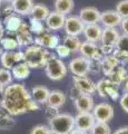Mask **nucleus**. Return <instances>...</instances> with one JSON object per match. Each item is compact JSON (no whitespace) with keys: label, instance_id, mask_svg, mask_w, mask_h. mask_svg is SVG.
Listing matches in <instances>:
<instances>
[{"label":"nucleus","instance_id":"20","mask_svg":"<svg viewBox=\"0 0 128 134\" xmlns=\"http://www.w3.org/2000/svg\"><path fill=\"white\" fill-rule=\"evenodd\" d=\"M119 36L120 35L118 34L116 28H105V29H102L101 37H100L101 45H110V46H114L115 47V45H116Z\"/></svg>","mask_w":128,"mask_h":134},{"label":"nucleus","instance_id":"40","mask_svg":"<svg viewBox=\"0 0 128 134\" xmlns=\"http://www.w3.org/2000/svg\"><path fill=\"white\" fill-rule=\"evenodd\" d=\"M56 49V53L60 58H66L70 55V50L66 47V46L63 44V45H58L57 47L55 48Z\"/></svg>","mask_w":128,"mask_h":134},{"label":"nucleus","instance_id":"12","mask_svg":"<svg viewBox=\"0 0 128 134\" xmlns=\"http://www.w3.org/2000/svg\"><path fill=\"white\" fill-rule=\"evenodd\" d=\"M123 18L117 14L116 10H106L100 14V21L105 28H116L121 23Z\"/></svg>","mask_w":128,"mask_h":134},{"label":"nucleus","instance_id":"18","mask_svg":"<svg viewBox=\"0 0 128 134\" xmlns=\"http://www.w3.org/2000/svg\"><path fill=\"white\" fill-rule=\"evenodd\" d=\"M34 1L32 0H12L11 8L15 12L22 16L30 15V11L34 7Z\"/></svg>","mask_w":128,"mask_h":134},{"label":"nucleus","instance_id":"33","mask_svg":"<svg viewBox=\"0 0 128 134\" xmlns=\"http://www.w3.org/2000/svg\"><path fill=\"white\" fill-rule=\"evenodd\" d=\"M0 45L2 46V48L6 50V52H14V50L19 47L17 40L15 38H11V37H3V38L0 40Z\"/></svg>","mask_w":128,"mask_h":134},{"label":"nucleus","instance_id":"31","mask_svg":"<svg viewBox=\"0 0 128 134\" xmlns=\"http://www.w3.org/2000/svg\"><path fill=\"white\" fill-rule=\"evenodd\" d=\"M105 93H106V97L107 98H110L111 100H116L118 98H120V95H119V91H118V85L114 84L113 82L110 81V83L107 85L106 90H105Z\"/></svg>","mask_w":128,"mask_h":134},{"label":"nucleus","instance_id":"36","mask_svg":"<svg viewBox=\"0 0 128 134\" xmlns=\"http://www.w3.org/2000/svg\"><path fill=\"white\" fill-rule=\"evenodd\" d=\"M30 30L31 32H35L36 35H40L45 31V27L41 21L37 19H34V18H30Z\"/></svg>","mask_w":128,"mask_h":134},{"label":"nucleus","instance_id":"55","mask_svg":"<svg viewBox=\"0 0 128 134\" xmlns=\"http://www.w3.org/2000/svg\"><path fill=\"white\" fill-rule=\"evenodd\" d=\"M1 1H2V0H0V5H1Z\"/></svg>","mask_w":128,"mask_h":134},{"label":"nucleus","instance_id":"8","mask_svg":"<svg viewBox=\"0 0 128 134\" xmlns=\"http://www.w3.org/2000/svg\"><path fill=\"white\" fill-rule=\"evenodd\" d=\"M65 31L67 34V36H78L82 34L85 28L84 23L79 19L78 16H69L66 17V21H65Z\"/></svg>","mask_w":128,"mask_h":134},{"label":"nucleus","instance_id":"52","mask_svg":"<svg viewBox=\"0 0 128 134\" xmlns=\"http://www.w3.org/2000/svg\"><path fill=\"white\" fill-rule=\"evenodd\" d=\"M2 53H3V48H2V46L0 45V57H1V55H2Z\"/></svg>","mask_w":128,"mask_h":134},{"label":"nucleus","instance_id":"22","mask_svg":"<svg viewBox=\"0 0 128 134\" xmlns=\"http://www.w3.org/2000/svg\"><path fill=\"white\" fill-rule=\"evenodd\" d=\"M12 77L18 79V81H22V79H26L29 77L30 75V67L28 66L25 62L18 63L17 65H15L12 67Z\"/></svg>","mask_w":128,"mask_h":134},{"label":"nucleus","instance_id":"10","mask_svg":"<svg viewBox=\"0 0 128 134\" xmlns=\"http://www.w3.org/2000/svg\"><path fill=\"white\" fill-rule=\"evenodd\" d=\"M25 59V54L23 52H3L0 62L3 68L6 69H12V67L17 65L18 63H21Z\"/></svg>","mask_w":128,"mask_h":134},{"label":"nucleus","instance_id":"15","mask_svg":"<svg viewBox=\"0 0 128 134\" xmlns=\"http://www.w3.org/2000/svg\"><path fill=\"white\" fill-rule=\"evenodd\" d=\"M16 40L18 43V46H29L34 43V37L30 30L29 26L27 24H22L19 30L16 32Z\"/></svg>","mask_w":128,"mask_h":134},{"label":"nucleus","instance_id":"46","mask_svg":"<svg viewBox=\"0 0 128 134\" xmlns=\"http://www.w3.org/2000/svg\"><path fill=\"white\" fill-rule=\"evenodd\" d=\"M120 26L124 31V35H128V18H123Z\"/></svg>","mask_w":128,"mask_h":134},{"label":"nucleus","instance_id":"51","mask_svg":"<svg viewBox=\"0 0 128 134\" xmlns=\"http://www.w3.org/2000/svg\"><path fill=\"white\" fill-rule=\"evenodd\" d=\"M69 134H87V133H86V132H82V131H80V130L75 129V130H72V131L70 132Z\"/></svg>","mask_w":128,"mask_h":134},{"label":"nucleus","instance_id":"34","mask_svg":"<svg viewBox=\"0 0 128 134\" xmlns=\"http://www.w3.org/2000/svg\"><path fill=\"white\" fill-rule=\"evenodd\" d=\"M12 82V74L6 68H0V86L6 88Z\"/></svg>","mask_w":128,"mask_h":134},{"label":"nucleus","instance_id":"28","mask_svg":"<svg viewBox=\"0 0 128 134\" xmlns=\"http://www.w3.org/2000/svg\"><path fill=\"white\" fill-rule=\"evenodd\" d=\"M16 121L2 106H0V130H10L15 126Z\"/></svg>","mask_w":128,"mask_h":134},{"label":"nucleus","instance_id":"23","mask_svg":"<svg viewBox=\"0 0 128 134\" xmlns=\"http://www.w3.org/2000/svg\"><path fill=\"white\" fill-rule=\"evenodd\" d=\"M3 23H5L6 29L9 32H17L19 30V28L21 27V25L23 24L21 18L14 14L8 15L5 18V20H3Z\"/></svg>","mask_w":128,"mask_h":134},{"label":"nucleus","instance_id":"29","mask_svg":"<svg viewBox=\"0 0 128 134\" xmlns=\"http://www.w3.org/2000/svg\"><path fill=\"white\" fill-rule=\"evenodd\" d=\"M74 0H55V11L66 16L74 9Z\"/></svg>","mask_w":128,"mask_h":134},{"label":"nucleus","instance_id":"43","mask_svg":"<svg viewBox=\"0 0 128 134\" xmlns=\"http://www.w3.org/2000/svg\"><path fill=\"white\" fill-rule=\"evenodd\" d=\"M119 104H120V107L124 110V112H126L128 114V93H124L120 98H119Z\"/></svg>","mask_w":128,"mask_h":134},{"label":"nucleus","instance_id":"1","mask_svg":"<svg viewBox=\"0 0 128 134\" xmlns=\"http://www.w3.org/2000/svg\"><path fill=\"white\" fill-rule=\"evenodd\" d=\"M1 106L11 116L38 111L40 106L31 98L30 93L22 84H10L5 88Z\"/></svg>","mask_w":128,"mask_h":134},{"label":"nucleus","instance_id":"17","mask_svg":"<svg viewBox=\"0 0 128 134\" xmlns=\"http://www.w3.org/2000/svg\"><path fill=\"white\" fill-rule=\"evenodd\" d=\"M101 32H102V29L97 24H95V25H86L85 28H84V31H82L85 38L87 39V41L95 43V44H96L97 41L100 40Z\"/></svg>","mask_w":128,"mask_h":134},{"label":"nucleus","instance_id":"41","mask_svg":"<svg viewBox=\"0 0 128 134\" xmlns=\"http://www.w3.org/2000/svg\"><path fill=\"white\" fill-rule=\"evenodd\" d=\"M58 114H59L58 108H56V107H51V106H48V105H47L46 111H45V116H46V119H47L48 121L52 120L53 117H56Z\"/></svg>","mask_w":128,"mask_h":134},{"label":"nucleus","instance_id":"48","mask_svg":"<svg viewBox=\"0 0 128 134\" xmlns=\"http://www.w3.org/2000/svg\"><path fill=\"white\" fill-rule=\"evenodd\" d=\"M114 134H128V126L119 127L118 130H116V131H115Z\"/></svg>","mask_w":128,"mask_h":134},{"label":"nucleus","instance_id":"50","mask_svg":"<svg viewBox=\"0 0 128 134\" xmlns=\"http://www.w3.org/2000/svg\"><path fill=\"white\" fill-rule=\"evenodd\" d=\"M3 34H5V27H3V25L0 23V40L3 38Z\"/></svg>","mask_w":128,"mask_h":134},{"label":"nucleus","instance_id":"37","mask_svg":"<svg viewBox=\"0 0 128 134\" xmlns=\"http://www.w3.org/2000/svg\"><path fill=\"white\" fill-rule=\"evenodd\" d=\"M111 55L115 56V58L118 60L119 65L125 66V65L128 64V53L121 52V50H118V49H115Z\"/></svg>","mask_w":128,"mask_h":134},{"label":"nucleus","instance_id":"30","mask_svg":"<svg viewBox=\"0 0 128 134\" xmlns=\"http://www.w3.org/2000/svg\"><path fill=\"white\" fill-rule=\"evenodd\" d=\"M64 45L70 50V53H77L79 52L81 43L76 36H66L64 38Z\"/></svg>","mask_w":128,"mask_h":134},{"label":"nucleus","instance_id":"32","mask_svg":"<svg viewBox=\"0 0 128 134\" xmlns=\"http://www.w3.org/2000/svg\"><path fill=\"white\" fill-rule=\"evenodd\" d=\"M90 134H111V129L108 123L96 122L93 129L90 130Z\"/></svg>","mask_w":128,"mask_h":134},{"label":"nucleus","instance_id":"49","mask_svg":"<svg viewBox=\"0 0 128 134\" xmlns=\"http://www.w3.org/2000/svg\"><path fill=\"white\" fill-rule=\"evenodd\" d=\"M3 94H5V88L0 86V105L2 104V100H3Z\"/></svg>","mask_w":128,"mask_h":134},{"label":"nucleus","instance_id":"27","mask_svg":"<svg viewBox=\"0 0 128 134\" xmlns=\"http://www.w3.org/2000/svg\"><path fill=\"white\" fill-rule=\"evenodd\" d=\"M79 52H80L82 57L92 59V58L95 56V54H97L99 52V47L95 43H90V41L86 40L85 43H81Z\"/></svg>","mask_w":128,"mask_h":134},{"label":"nucleus","instance_id":"14","mask_svg":"<svg viewBox=\"0 0 128 134\" xmlns=\"http://www.w3.org/2000/svg\"><path fill=\"white\" fill-rule=\"evenodd\" d=\"M74 103L78 113H90L95 107L93 96L88 94H81Z\"/></svg>","mask_w":128,"mask_h":134},{"label":"nucleus","instance_id":"6","mask_svg":"<svg viewBox=\"0 0 128 134\" xmlns=\"http://www.w3.org/2000/svg\"><path fill=\"white\" fill-rule=\"evenodd\" d=\"M89 65H90V59L85 57H76L70 60L69 63V69L75 76L78 77H86L87 74L89 73Z\"/></svg>","mask_w":128,"mask_h":134},{"label":"nucleus","instance_id":"39","mask_svg":"<svg viewBox=\"0 0 128 134\" xmlns=\"http://www.w3.org/2000/svg\"><path fill=\"white\" fill-rule=\"evenodd\" d=\"M50 133V129H49L47 125L44 124H38L36 126L32 127L30 134H49Z\"/></svg>","mask_w":128,"mask_h":134},{"label":"nucleus","instance_id":"21","mask_svg":"<svg viewBox=\"0 0 128 134\" xmlns=\"http://www.w3.org/2000/svg\"><path fill=\"white\" fill-rule=\"evenodd\" d=\"M66 95L64 92L55 90V91H50L49 93V97L47 100V105L51 106V107H56L59 108L61 106H64V104L66 103Z\"/></svg>","mask_w":128,"mask_h":134},{"label":"nucleus","instance_id":"45","mask_svg":"<svg viewBox=\"0 0 128 134\" xmlns=\"http://www.w3.org/2000/svg\"><path fill=\"white\" fill-rule=\"evenodd\" d=\"M81 94H82L81 92H80L79 90H78L77 87H75V86H74L70 90V99H71L72 102H75V100H76L78 97H79V96H80Z\"/></svg>","mask_w":128,"mask_h":134},{"label":"nucleus","instance_id":"53","mask_svg":"<svg viewBox=\"0 0 128 134\" xmlns=\"http://www.w3.org/2000/svg\"><path fill=\"white\" fill-rule=\"evenodd\" d=\"M49 134H57V133H55V132H51V131H50V133H49Z\"/></svg>","mask_w":128,"mask_h":134},{"label":"nucleus","instance_id":"4","mask_svg":"<svg viewBox=\"0 0 128 134\" xmlns=\"http://www.w3.org/2000/svg\"><path fill=\"white\" fill-rule=\"evenodd\" d=\"M46 75L51 81H60L67 75V67L60 58L51 55L45 66Z\"/></svg>","mask_w":128,"mask_h":134},{"label":"nucleus","instance_id":"19","mask_svg":"<svg viewBox=\"0 0 128 134\" xmlns=\"http://www.w3.org/2000/svg\"><path fill=\"white\" fill-rule=\"evenodd\" d=\"M49 93H50V91H49L46 86L39 85V86L32 87L31 92H30V96L36 103H38V104H47V100H48V97H49Z\"/></svg>","mask_w":128,"mask_h":134},{"label":"nucleus","instance_id":"9","mask_svg":"<svg viewBox=\"0 0 128 134\" xmlns=\"http://www.w3.org/2000/svg\"><path fill=\"white\" fill-rule=\"evenodd\" d=\"M96 123L93 113H78L75 116V127L82 132H90Z\"/></svg>","mask_w":128,"mask_h":134},{"label":"nucleus","instance_id":"44","mask_svg":"<svg viewBox=\"0 0 128 134\" xmlns=\"http://www.w3.org/2000/svg\"><path fill=\"white\" fill-rule=\"evenodd\" d=\"M99 70H100V63H99V62H95V60H90L89 72H92V73H98Z\"/></svg>","mask_w":128,"mask_h":134},{"label":"nucleus","instance_id":"7","mask_svg":"<svg viewBox=\"0 0 128 134\" xmlns=\"http://www.w3.org/2000/svg\"><path fill=\"white\" fill-rule=\"evenodd\" d=\"M34 43L37 46H40L42 48L47 49H55L59 45V37L57 35H53L45 30L42 34L37 35L34 39Z\"/></svg>","mask_w":128,"mask_h":134},{"label":"nucleus","instance_id":"42","mask_svg":"<svg viewBox=\"0 0 128 134\" xmlns=\"http://www.w3.org/2000/svg\"><path fill=\"white\" fill-rule=\"evenodd\" d=\"M114 50H115V47L114 46H110V45H101L100 47H99V52L102 54V56L111 55Z\"/></svg>","mask_w":128,"mask_h":134},{"label":"nucleus","instance_id":"2","mask_svg":"<svg viewBox=\"0 0 128 134\" xmlns=\"http://www.w3.org/2000/svg\"><path fill=\"white\" fill-rule=\"evenodd\" d=\"M23 54H25L23 62L30 68H41V67H45L48 59L52 55L46 48H42L37 45L28 46Z\"/></svg>","mask_w":128,"mask_h":134},{"label":"nucleus","instance_id":"13","mask_svg":"<svg viewBox=\"0 0 128 134\" xmlns=\"http://www.w3.org/2000/svg\"><path fill=\"white\" fill-rule=\"evenodd\" d=\"M74 86L77 87L82 94L92 95L96 93V84L87 77L74 76Z\"/></svg>","mask_w":128,"mask_h":134},{"label":"nucleus","instance_id":"38","mask_svg":"<svg viewBox=\"0 0 128 134\" xmlns=\"http://www.w3.org/2000/svg\"><path fill=\"white\" fill-rule=\"evenodd\" d=\"M115 48L121 52H126L128 53V35H121L119 36V38L117 40Z\"/></svg>","mask_w":128,"mask_h":134},{"label":"nucleus","instance_id":"3","mask_svg":"<svg viewBox=\"0 0 128 134\" xmlns=\"http://www.w3.org/2000/svg\"><path fill=\"white\" fill-rule=\"evenodd\" d=\"M48 122L50 131L57 134H69L72 130H75V117L67 113H59Z\"/></svg>","mask_w":128,"mask_h":134},{"label":"nucleus","instance_id":"5","mask_svg":"<svg viewBox=\"0 0 128 134\" xmlns=\"http://www.w3.org/2000/svg\"><path fill=\"white\" fill-rule=\"evenodd\" d=\"M92 113L95 117V120H96V122L108 123L109 121L113 120L115 111L111 104L105 102V103H99L97 105H95Z\"/></svg>","mask_w":128,"mask_h":134},{"label":"nucleus","instance_id":"25","mask_svg":"<svg viewBox=\"0 0 128 134\" xmlns=\"http://www.w3.org/2000/svg\"><path fill=\"white\" fill-rule=\"evenodd\" d=\"M127 75H128V73H127V70H126L125 67H124L123 65H118V66L115 67V68L113 69V72L109 74L108 78L114 84H116V85L119 86L124 82V79L126 78Z\"/></svg>","mask_w":128,"mask_h":134},{"label":"nucleus","instance_id":"47","mask_svg":"<svg viewBox=\"0 0 128 134\" xmlns=\"http://www.w3.org/2000/svg\"><path fill=\"white\" fill-rule=\"evenodd\" d=\"M120 86L124 91V93H128V75L126 76V78L124 79V82L120 84Z\"/></svg>","mask_w":128,"mask_h":134},{"label":"nucleus","instance_id":"35","mask_svg":"<svg viewBox=\"0 0 128 134\" xmlns=\"http://www.w3.org/2000/svg\"><path fill=\"white\" fill-rule=\"evenodd\" d=\"M117 14L121 18H128V0H121L116 6Z\"/></svg>","mask_w":128,"mask_h":134},{"label":"nucleus","instance_id":"11","mask_svg":"<svg viewBox=\"0 0 128 134\" xmlns=\"http://www.w3.org/2000/svg\"><path fill=\"white\" fill-rule=\"evenodd\" d=\"M100 14L101 12L95 7H85L80 10L78 17L86 26V25L97 24L100 20Z\"/></svg>","mask_w":128,"mask_h":134},{"label":"nucleus","instance_id":"16","mask_svg":"<svg viewBox=\"0 0 128 134\" xmlns=\"http://www.w3.org/2000/svg\"><path fill=\"white\" fill-rule=\"evenodd\" d=\"M66 21V16L57 11H50L46 19V25L50 30H59L64 28Z\"/></svg>","mask_w":128,"mask_h":134},{"label":"nucleus","instance_id":"26","mask_svg":"<svg viewBox=\"0 0 128 134\" xmlns=\"http://www.w3.org/2000/svg\"><path fill=\"white\" fill-rule=\"evenodd\" d=\"M49 12H50V10L48 9V7L42 5V3H37V5H34V7H32L30 15L31 18L37 19L39 21H44V20L47 19Z\"/></svg>","mask_w":128,"mask_h":134},{"label":"nucleus","instance_id":"24","mask_svg":"<svg viewBox=\"0 0 128 134\" xmlns=\"http://www.w3.org/2000/svg\"><path fill=\"white\" fill-rule=\"evenodd\" d=\"M119 65L118 60L115 58L113 55H108V56H104V58L100 62V69L102 70L106 76H109V74L113 72V69L116 66Z\"/></svg>","mask_w":128,"mask_h":134},{"label":"nucleus","instance_id":"54","mask_svg":"<svg viewBox=\"0 0 128 134\" xmlns=\"http://www.w3.org/2000/svg\"><path fill=\"white\" fill-rule=\"evenodd\" d=\"M3 1H12V0H3Z\"/></svg>","mask_w":128,"mask_h":134}]
</instances>
